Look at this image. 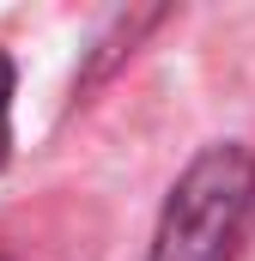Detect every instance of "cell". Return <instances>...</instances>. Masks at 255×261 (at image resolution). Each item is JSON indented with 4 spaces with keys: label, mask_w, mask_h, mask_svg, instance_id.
<instances>
[{
    "label": "cell",
    "mask_w": 255,
    "mask_h": 261,
    "mask_svg": "<svg viewBox=\"0 0 255 261\" xmlns=\"http://www.w3.org/2000/svg\"><path fill=\"white\" fill-rule=\"evenodd\" d=\"M6 97H12V61L0 55V116H6Z\"/></svg>",
    "instance_id": "cell-2"
},
{
    "label": "cell",
    "mask_w": 255,
    "mask_h": 261,
    "mask_svg": "<svg viewBox=\"0 0 255 261\" xmlns=\"http://www.w3.org/2000/svg\"><path fill=\"white\" fill-rule=\"evenodd\" d=\"M0 158H6V134H0Z\"/></svg>",
    "instance_id": "cell-3"
},
{
    "label": "cell",
    "mask_w": 255,
    "mask_h": 261,
    "mask_svg": "<svg viewBox=\"0 0 255 261\" xmlns=\"http://www.w3.org/2000/svg\"><path fill=\"white\" fill-rule=\"evenodd\" d=\"M249 195H255V164L237 146H213L207 158H194L164 206L152 261H231Z\"/></svg>",
    "instance_id": "cell-1"
}]
</instances>
